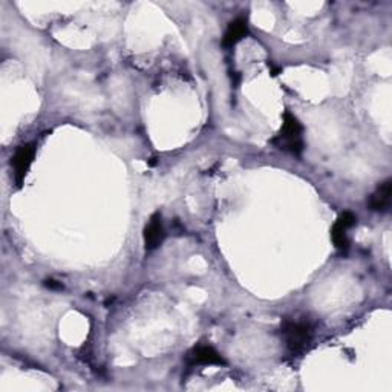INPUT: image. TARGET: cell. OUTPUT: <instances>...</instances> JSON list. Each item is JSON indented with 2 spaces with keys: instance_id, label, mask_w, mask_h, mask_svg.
Segmentation results:
<instances>
[{
  "instance_id": "1",
  "label": "cell",
  "mask_w": 392,
  "mask_h": 392,
  "mask_svg": "<svg viewBox=\"0 0 392 392\" xmlns=\"http://www.w3.org/2000/svg\"><path fill=\"white\" fill-rule=\"evenodd\" d=\"M283 123L279 134L273 138L281 151L293 155H300L303 152V126L291 112L283 114Z\"/></svg>"
},
{
  "instance_id": "2",
  "label": "cell",
  "mask_w": 392,
  "mask_h": 392,
  "mask_svg": "<svg viewBox=\"0 0 392 392\" xmlns=\"http://www.w3.org/2000/svg\"><path fill=\"white\" fill-rule=\"evenodd\" d=\"M283 336H285L287 345L291 351H300L305 348L311 340V328L307 322L288 320L283 325Z\"/></svg>"
},
{
  "instance_id": "3",
  "label": "cell",
  "mask_w": 392,
  "mask_h": 392,
  "mask_svg": "<svg viewBox=\"0 0 392 392\" xmlns=\"http://www.w3.org/2000/svg\"><path fill=\"white\" fill-rule=\"evenodd\" d=\"M357 224V217L354 213L345 212L337 218L331 229V238L334 242L336 249L340 251H347L349 249V239H348V230L354 227Z\"/></svg>"
},
{
  "instance_id": "4",
  "label": "cell",
  "mask_w": 392,
  "mask_h": 392,
  "mask_svg": "<svg viewBox=\"0 0 392 392\" xmlns=\"http://www.w3.org/2000/svg\"><path fill=\"white\" fill-rule=\"evenodd\" d=\"M36 155V147L34 144H22L17 147V151L14 153V156L11 158V165L14 170V180L17 183V185H22L25 176L31 168L33 160Z\"/></svg>"
},
{
  "instance_id": "5",
  "label": "cell",
  "mask_w": 392,
  "mask_h": 392,
  "mask_svg": "<svg viewBox=\"0 0 392 392\" xmlns=\"http://www.w3.org/2000/svg\"><path fill=\"white\" fill-rule=\"evenodd\" d=\"M187 364L190 366L196 365H218L224 366L225 364L224 357L219 354V352L214 349L210 345H198L195 347L189 354H187Z\"/></svg>"
},
{
  "instance_id": "6",
  "label": "cell",
  "mask_w": 392,
  "mask_h": 392,
  "mask_svg": "<svg viewBox=\"0 0 392 392\" xmlns=\"http://www.w3.org/2000/svg\"><path fill=\"white\" fill-rule=\"evenodd\" d=\"M143 236H144L146 250H149V251L158 249L163 244V241L165 238V230H164L161 214L158 212L153 213L151 217L149 222H147V225L144 227Z\"/></svg>"
},
{
  "instance_id": "7",
  "label": "cell",
  "mask_w": 392,
  "mask_h": 392,
  "mask_svg": "<svg viewBox=\"0 0 392 392\" xmlns=\"http://www.w3.org/2000/svg\"><path fill=\"white\" fill-rule=\"evenodd\" d=\"M391 198H392V181L386 180L381 184H379L376 192L371 195L368 202L369 209L372 212H386L391 207Z\"/></svg>"
},
{
  "instance_id": "8",
  "label": "cell",
  "mask_w": 392,
  "mask_h": 392,
  "mask_svg": "<svg viewBox=\"0 0 392 392\" xmlns=\"http://www.w3.org/2000/svg\"><path fill=\"white\" fill-rule=\"evenodd\" d=\"M249 34V25H247V21L242 17H238L234 18L233 22L229 23V28L227 31H225V36H224V45L225 46H234L238 42H241L242 38Z\"/></svg>"
}]
</instances>
